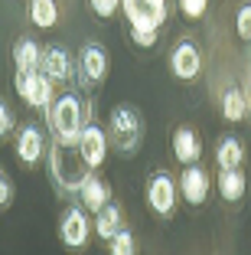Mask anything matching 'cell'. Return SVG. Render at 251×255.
<instances>
[{
    "label": "cell",
    "instance_id": "obj_1",
    "mask_svg": "<svg viewBox=\"0 0 251 255\" xmlns=\"http://www.w3.org/2000/svg\"><path fill=\"white\" fill-rule=\"evenodd\" d=\"M134 46H157V33L170 16V0H121Z\"/></svg>",
    "mask_w": 251,
    "mask_h": 255
},
{
    "label": "cell",
    "instance_id": "obj_13",
    "mask_svg": "<svg viewBox=\"0 0 251 255\" xmlns=\"http://www.w3.org/2000/svg\"><path fill=\"white\" fill-rule=\"evenodd\" d=\"M79 203L91 213V216L101 210L104 203H111V187L101 180V177H98L95 170L85 173V180H82V187H79Z\"/></svg>",
    "mask_w": 251,
    "mask_h": 255
},
{
    "label": "cell",
    "instance_id": "obj_20",
    "mask_svg": "<svg viewBox=\"0 0 251 255\" xmlns=\"http://www.w3.org/2000/svg\"><path fill=\"white\" fill-rule=\"evenodd\" d=\"M245 160V144L238 141V137H222L219 147H215V164L219 167H242Z\"/></svg>",
    "mask_w": 251,
    "mask_h": 255
},
{
    "label": "cell",
    "instance_id": "obj_5",
    "mask_svg": "<svg viewBox=\"0 0 251 255\" xmlns=\"http://www.w3.org/2000/svg\"><path fill=\"white\" fill-rule=\"evenodd\" d=\"M16 95L30 108H36V112H49L52 102H56L52 79L43 69H36V72H16Z\"/></svg>",
    "mask_w": 251,
    "mask_h": 255
},
{
    "label": "cell",
    "instance_id": "obj_17",
    "mask_svg": "<svg viewBox=\"0 0 251 255\" xmlns=\"http://www.w3.org/2000/svg\"><path fill=\"white\" fill-rule=\"evenodd\" d=\"M39 62H43V49L36 46V39L23 36L20 43L13 46V66H16V72H36Z\"/></svg>",
    "mask_w": 251,
    "mask_h": 255
},
{
    "label": "cell",
    "instance_id": "obj_15",
    "mask_svg": "<svg viewBox=\"0 0 251 255\" xmlns=\"http://www.w3.org/2000/svg\"><path fill=\"white\" fill-rule=\"evenodd\" d=\"M215 187H219V193H222L225 203H238L245 196V190H248V177H245L242 167H219Z\"/></svg>",
    "mask_w": 251,
    "mask_h": 255
},
{
    "label": "cell",
    "instance_id": "obj_24",
    "mask_svg": "<svg viewBox=\"0 0 251 255\" xmlns=\"http://www.w3.org/2000/svg\"><path fill=\"white\" fill-rule=\"evenodd\" d=\"M88 3H91V10H95L98 20H111V16L118 13V7H121V0H88Z\"/></svg>",
    "mask_w": 251,
    "mask_h": 255
},
{
    "label": "cell",
    "instance_id": "obj_23",
    "mask_svg": "<svg viewBox=\"0 0 251 255\" xmlns=\"http://www.w3.org/2000/svg\"><path fill=\"white\" fill-rule=\"evenodd\" d=\"M235 33H238V39H245V43L251 39V3L238 7V13H235Z\"/></svg>",
    "mask_w": 251,
    "mask_h": 255
},
{
    "label": "cell",
    "instance_id": "obj_9",
    "mask_svg": "<svg viewBox=\"0 0 251 255\" xmlns=\"http://www.w3.org/2000/svg\"><path fill=\"white\" fill-rule=\"evenodd\" d=\"M179 196H183L189 206H202V203L209 200V193H212V177H209L202 167L196 164H186V170L179 173Z\"/></svg>",
    "mask_w": 251,
    "mask_h": 255
},
{
    "label": "cell",
    "instance_id": "obj_8",
    "mask_svg": "<svg viewBox=\"0 0 251 255\" xmlns=\"http://www.w3.org/2000/svg\"><path fill=\"white\" fill-rule=\"evenodd\" d=\"M170 72L179 82H192L202 72V49L192 39H179L170 53Z\"/></svg>",
    "mask_w": 251,
    "mask_h": 255
},
{
    "label": "cell",
    "instance_id": "obj_26",
    "mask_svg": "<svg viewBox=\"0 0 251 255\" xmlns=\"http://www.w3.org/2000/svg\"><path fill=\"white\" fill-rule=\"evenodd\" d=\"M10 200H13V187H10V180L3 177V170H0V210H7Z\"/></svg>",
    "mask_w": 251,
    "mask_h": 255
},
{
    "label": "cell",
    "instance_id": "obj_12",
    "mask_svg": "<svg viewBox=\"0 0 251 255\" xmlns=\"http://www.w3.org/2000/svg\"><path fill=\"white\" fill-rule=\"evenodd\" d=\"M46 75H49L52 82H72L75 75V66H72V56L62 49V46H46L43 49V62H39Z\"/></svg>",
    "mask_w": 251,
    "mask_h": 255
},
{
    "label": "cell",
    "instance_id": "obj_18",
    "mask_svg": "<svg viewBox=\"0 0 251 255\" xmlns=\"http://www.w3.org/2000/svg\"><path fill=\"white\" fill-rule=\"evenodd\" d=\"M245 115H248V95L242 89H225V95H222V118L238 125V121H245Z\"/></svg>",
    "mask_w": 251,
    "mask_h": 255
},
{
    "label": "cell",
    "instance_id": "obj_21",
    "mask_svg": "<svg viewBox=\"0 0 251 255\" xmlns=\"http://www.w3.org/2000/svg\"><path fill=\"white\" fill-rule=\"evenodd\" d=\"M108 252L111 255H134L137 252V239H134V233L127 229V226H121L118 233L108 239Z\"/></svg>",
    "mask_w": 251,
    "mask_h": 255
},
{
    "label": "cell",
    "instance_id": "obj_2",
    "mask_svg": "<svg viewBox=\"0 0 251 255\" xmlns=\"http://www.w3.org/2000/svg\"><path fill=\"white\" fill-rule=\"evenodd\" d=\"M46 121H49V131H52V137H56V144L75 147L79 137H82V128L88 121V115H85V105L79 102V95L66 92V95H59L52 102V108L46 112Z\"/></svg>",
    "mask_w": 251,
    "mask_h": 255
},
{
    "label": "cell",
    "instance_id": "obj_7",
    "mask_svg": "<svg viewBox=\"0 0 251 255\" xmlns=\"http://www.w3.org/2000/svg\"><path fill=\"white\" fill-rule=\"evenodd\" d=\"M85 213H88L85 206H69L59 216V239H62V246L72 249V252H82L91 239V219L85 216Z\"/></svg>",
    "mask_w": 251,
    "mask_h": 255
},
{
    "label": "cell",
    "instance_id": "obj_3",
    "mask_svg": "<svg viewBox=\"0 0 251 255\" xmlns=\"http://www.w3.org/2000/svg\"><path fill=\"white\" fill-rule=\"evenodd\" d=\"M108 141H111V147L118 150V154H124V157L137 154V147H141V141H144V118H141V112L131 108V105H114L111 108Z\"/></svg>",
    "mask_w": 251,
    "mask_h": 255
},
{
    "label": "cell",
    "instance_id": "obj_25",
    "mask_svg": "<svg viewBox=\"0 0 251 255\" xmlns=\"http://www.w3.org/2000/svg\"><path fill=\"white\" fill-rule=\"evenodd\" d=\"M13 131V115H10L7 102H0V137H7Z\"/></svg>",
    "mask_w": 251,
    "mask_h": 255
},
{
    "label": "cell",
    "instance_id": "obj_4",
    "mask_svg": "<svg viewBox=\"0 0 251 255\" xmlns=\"http://www.w3.org/2000/svg\"><path fill=\"white\" fill-rule=\"evenodd\" d=\"M144 193H147V206L154 216L160 219H170L173 213H176V203H179V187L173 183V177L167 170H157L147 177V187H144Z\"/></svg>",
    "mask_w": 251,
    "mask_h": 255
},
{
    "label": "cell",
    "instance_id": "obj_10",
    "mask_svg": "<svg viewBox=\"0 0 251 255\" xmlns=\"http://www.w3.org/2000/svg\"><path fill=\"white\" fill-rule=\"evenodd\" d=\"M79 75L85 85H101L108 75V53L98 43H85L79 53Z\"/></svg>",
    "mask_w": 251,
    "mask_h": 255
},
{
    "label": "cell",
    "instance_id": "obj_16",
    "mask_svg": "<svg viewBox=\"0 0 251 255\" xmlns=\"http://www.w3.org/2000/svg\"><path fill=\"white\" fill-rule=\"evenodd\" d=\"M121 226H124V216H121V206H118V203H104L101 210L95 213V236L101 242H108L111 236L121 229Z\"/></svg>",
    "mask_w": 251,
    "mask_h": 255
},
{
    "label": "cell",
    "instance_id": "obj_14",
    "mask_svg": "<svg viewBox=\"0 0 251 255\" xmlns=\"http://www.w3.org/2000/svg\"><path fill=\"white\" fill-rule=\"evenodd\" d=\"M173 157H176L179 164H199L202 141L189 125H179L176 131H173Z\"/></svg>",
    "mask_w": 251,
    "mask_h": 255
},
{
    "label": "cell",
    "instance_id": "obj_6",
    "mask_svg": "<svg viewBox=\"0 0 251 255\" xmlns=\"http://www.w3.org/2000/svg\"><path fill=\"white\" fill-rule=\"evenodd\" d=\"M108 131H104L98 121H85V128H82V137L79 144H75V150H79V160L82 167H88V170H98V167L104 164V157H108Z\"/></svg>",
    "mask_w": 251,
    "mask_h": 255
},
{
    "label": "cell",
    "instance_id": "obj_19",
    "mask_svg": "<svg viewBox=\"0 0 251 255\" xmlns=\"http://www.w3.org/2000/svg\"><path fill=\"white\" fill-rule=\"evenodd\" d=\"M30 23L39 30H52L59 23V3L56 0H30Z\"/></svg>",
    "mask_w": 251,
    "mask_h": 255
},
{
    "label": "cell",
    "instance_id": "obj_22",
    "mask_svg": "<svg viewBox=\"0 0 251 255\" xmlns=\"http://www.w3.org/2000/svg\"><path fill=\"white\" fill-rule=\"evenodd\" d=\"M176 3H179V13L186 20H202L209 10V0H176Z\"/></svg>",
    "mask_w": 251,
    "mask_h": 255
},
{
    "label": "cell",
    "instance_id": "obj_11",
    "mask_svg": "<svg viewBox=\"0 0 251 255\" xmlns=\"http://www.w3.org/2000/svg\"><path fill=\"white\" fill-rule=\"evenodd\" d=\"M13 150H16V160H20L23 167H36L39 160H43V154H46V137H43V131H39L36 125H23L20 131H16Z\"/></svg>",
    "mask_w": 251,
    "mask_h": 255
}]
</instances>
